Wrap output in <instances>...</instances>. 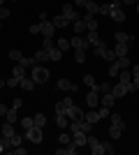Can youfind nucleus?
<instances>
[{
    "mask_svg": "<svg viewBox=\"0 0 139 155\" xmlns=\"http://www.w3.org/2000/svg\"><path fill=\"white\" fill-rule=\"evenodd\" d=\"M30 77H33V81H35L37 86H42V84H46V81H49V70H46V67H42V65H35L33 72H30Z\"/></svg>",
    "mask_w": 139,
    "mask_h": 155,
    "instance_id": "obj_1",
    "label": "nucleus"
},
{
    "mask_svg": "<svg viewBox=\"0 0 139 155\" xmlns=\"http://www.w3.org/2000/svg\"><path fill=\"white\" fill-rule=\"evenodd\" d=\"M109 16H111L116 23H123V21H125V12H123L121 0H114V2H111V12H109Z\"/></svg>",
    "mask_w": 139,
    "mask_h": 155,
    "instance_id": "obj_2",
    "label": "nucleus"
},
{
    "mask_svg": "<svg viewBox=\"0 0 139 155\" xmlns=\"http://www.w3.org/2000/svg\"><path fill=\"white\" fill-rule=\"evenodd\" d=\"M123 130H125V120L121 118V120H114L111 125H109V137L111 139H118L121 134H123Z\"/></svg>",
    "mask_w": 139,
    "mask_h": 155,
    "instance_id": "obj_3",
    "label": "nucleus"
},
{
    "mask_svg": "<svg viewBox=\"0 0 139 155\" xmlns=\"http://www.w3.org/2000/svg\"><path fill=\"white\" fill-rule=\"evenodd\" d=\"M86 146L91 148V153H93V155H102V153H104V143L98 141L95 137H88V139H86Z\"/></svg>",
    "mask_w": 139,
    "mask_h": 155,
    "instance_id": "obj_4",
    "label": "nucleus"
},
{
    "mask_svg": "<svg viewBox=\"0 0 139 155\" xmlns=\"http://www.w3.org/2000/svg\"><path fill=\"white\" fill-rule=\"evenodd\" d=\"M26 139L33 143H42V127H37V125H33V127L26 130Z\"/></svg>",
    "mask_w": 139,
    "mask_h": 155,
    "instance_id": "obj_5",
    "label": "nucleus"
},
{
    "mask_svg": "<svg viewBox=\"0 0 139 155\" xmlns=\"http://www.w3.org/2000/svg\"><path fill=\"white\" fill-rule=\"evenodd\" d=\"M65 116L70 118V120H84V116H86V111H81L79 107H77V104H72V107L67 109V114H65Z\"/></svg>",
    "mask_w": 139,
    "mask_h": 155,
    "instance_id": "obj_6",
    "label": "nucleus"
},
{
    "mask_svg": "<svg viewBox=\"0 0 139 155\" xmlns=\"http://www.w3.org/2000/svg\"><path fill=\"white\" fill-rule=\"evenodd\" d=\"M58 91H70V93H77L79 91V86L77 84H72V81H67V79H58Z\"/></svg>",
    "mask_w": 139,
    "mask_h": 155,
    "instance_id": "obj_7",
    "label": "nucleus"
},
{
    "mask_svg": "<svg viewBox=\"0 0 139 155\" xmlns=\"http://www.w3.org/2000/svg\"><path fill=\"white\" fill-rule=\"evenodd\" d=\"M70 44H72V49H88L91 42H88L86 37H79V35H77V37H70Z\"/></svg>",
    "mask_w": 139,
    "mask_h": 155,
    "instance_id": "obj_8",
    "label": "nucleus"
},
{
    "mask_svg": "<svg viewBox=\"0 0 139 155\" xmlns=\"http://www.w3.org/2000/svg\"><path fill=\"white\" fill-rule=\"evenodd\" d=\"M72 97H65V100H60V102H56V114H67V109L72 107Z\"/></svg>",
    "mask_w": 139,
    "mask_h": 155,
    "instance_id": "obj_9",
    "label": "nucleus"
},
{
    "mask_svg": "<svg viewBox=\"0 0 139 155\" xmlns=\"http://www.w3.org/2000/svg\"><path fill=\"white\" fill-rule=\"evenodd\" d=\"M111 93H114V97H116V100H121V97H125V95H127V86L118 81L116 86H111Z\"/></svg>",
    "mask_w": 139,
    "mask_h": 155,
    "instance_id": "obj_10",
    "label": "nucleus"
},
{
    "mask_svg": "<svg viewBox=\"0 0 139 155\" xmlns=\"http://www.w3.org/2000/svg\"><path fill=\"white\" fill-rule=\"evenodd\" d=\"M114 102H116V97H114V93H102V97H100V104L104 107V109H111Z\"/></svg>",
    "mask_w": 139,
    "mask_h": 155,
    "instance_id": "obj_11",
    "label": "nucleus"
},
{
    "mask_svg": "<svg viewBox=\"0 0 139 155\" xmlns=\"http://www.w3.org/2000/svg\"><path fill=\"white\" fill-rule=\"evenodd\" d=\"M86 139H88V134H86V132H81V130L72 132V141L77 143V148H79V146H86Z\"/></svg>",
    "mask_w": 139,
    "mask_h": 155,
    "instance_id": "obj_12",
    "label": "nucleus"
},
{
    "mask_svg": "<svg viewBox=\"0 0 139 155\" xmlns=\"http://www.w3.org/2000/svg\"><path fill=\"white\" fill-rule=\"evenodd\" d=\"M86 104L91 107V109H95V107L100 104V91H91L88 93L86 95Z\"/></svg>",
    "mask_w": 139,
    "mask_h": 155,
    "instance_id": "obj_13",
    "label": "nucleus"
},
{
    "mask_svg": "<svg viewBox=\"0 0 139 155\" xmlns=\"http://www.w3.org/2000/svg\"><path fill=\"white\" fill-rule=\"evenodd\" d=\"M40 26H42V35H44V37H53V30H56V26H53L49 19H46V21H40Z\"/></svg>",
    "mask_w": 139,
    "mask_h": 155,
    "instance_id": "obj_14",
    "label": "nucleus"
},
{
    "mask_svg": "<svg viewBox=\"0 0 139 155\" xmlns=\"http://www.w3.org/2000/svg\"><path fill=\"white\" fill-rule=\"evenodd\" d=\"M63 14H65V16H67V19H70V21H72V23H74V21H77V19H81L79 14H77V9H74L72 5H63Z\"/></svg>",
    "mask_w": 139,
    "mask_h": 155,
    "instance_id": "obj_15",
    "label": "nucleus"
},
{
    "mask_svg": "<svg viewBox=\"0 0 139 155\" xmlns=\"http://www.w3.org/2000/svg\"><path fill=\"white\" fill-rule=\"evenodd\" d=\"M23 77H26V67H23L21 63H16V65H14V72H12V79H16V81L21 84V79H23Z\"/></svg>",
    "mask_w": 139,
    "mask_h": 155,
    "instance_id": "obj_16",
    "label": "nucleus"
},
{
    "mask_svg": "<svg viewBox=\"0 0 139 155\" xmlns=\"http://www.w3.org/2000/svg\"><path fill=\"white\" fill-rule=\"evenodd\" d=\"M56 153H58V155H74V153H77V143L70 141V143H65V148H58Z\"/></svg>",
    "mask_w": 139,
    "mask_h": 155,
    "instance_id": "obj_17",
    "label": "nucleus"
},
{
    "mask_svg": "<svg viewBox=\"0 0 139 155\" xmlns=\"http://www.w3.org/2000/svg\"><path fill=\"white\" fill-rule=\"evenodd\" d=\"M114 37H116V44H132V35H125V32H116V35H114Z\"/></svg>",
    "mask_w": 139,
    "mask_h": 155,
    "instance_id": "obj_18",
    "label": "nucleus"
},
{
    "mask_svg": "<svg viewBox=\"0 0 139 155\" xmlns=\"http://www.w3.org/2000/svg\"><path fill=\"white\" fill-rule=\"evenodd\" d=\"M118 79H121V84H132V72H127V67H123V70L118 72Z\"/></svg>",
    "mask_w": 139,
    "mask_h": 155,
    "instance_id": "obj_19",
    "label": "nucleus"
},
{
    "mask_svg": "<svg viewBox=\"0 0 139 155\" xmlns=\"http://www.w3.org/2000/svg\"><path fill=\"white\" fill-rule=\"evenodd\" d=\"M127 51H130V44H116V49H114V53H116V58H125Z\"/></svg>",
    "mask_w": 139,
    "mask_h": 155,
    "instance_id": "obj_20",
    "label": "nucleus"
},
{
    "mask_svg": "<svg viewBox=\"0 0 139 155\" xmlns=\"http://www.w3.org/2000/svg\"><path fill=\"white\" fill-rule=\"evenodd\" d=\"M33 58H35V63H37V65H42V63H46V60H51V58H49V51H44V49H40V51L35 53Z\"/></svg>",
    "mask_w": 139,
    "mask_h": 155,
    "instance_id": "obj_21",
    "label": "nucleus"
},
{
    "mask_svg": "<svg viewBox=\"0 0 139 155\" xmlns=\"http://www.w3.org/2000/svg\"><path fill=\"white\" fill-rule=\"evenodd\" d=\"M21 88H23V91H33V88H35V86H37V84H35V81H33V77H23V79H21Z\"/></svg>",
    "mask_w": 139,
    "mask_h": 155,
    "instance_id": "obj_22",
    "label": "nucleus"
},
{
    "mask_svg": "<svg viewBox=\"0 0 139 155\" xmlns=\"http://www.w3.org/2000/svg\"><path fill=\"white\" fill-rule=\"evenodd\" d=\"M51 23H53V26H56V28H65L67 23H70V19H67L65 14H58V16H56V19H53Z\"/></svg>",
    "mask_w": 139,
    "mask_h": 155,
    "instance_id": "obj_23",
    "label": "nucleus"
},
{
    "mask_svg": "<svg viewBox=\"0 0 139 155\" xmlns=\"http://www.w3.org/2000/svg\"><path fill=\"white\" fill-rule=\"evenodd\" d=\"M84 84H86L88 88H91V91H100V84H98V81H95V79L91 77V74H84Z\"/></svg>",
    "mask_w": 139,
    "mask_h": 155,
    "instance_id": "obj_24",
    "label": "nucleus"
},
{
    "mask_svg": "<svg viewBox=\"0 0 139 155\" xmlns=\"http://www.w3.org/2000/svg\"><path fill=\"white\" fill-rule=\"evenodd\" d=\"M0 132H2V137H12V134H16L14 132V123H2V127H0Z\"/></svg>",
    "mask_w": 139,
    "mask_h": 155,
    "instance_id": "obj_25",
    "label": "nucleus"
},
{
    "mask_svg": "<svg viewBox=\"0 0 139 155\" xmlns=\"http://www.w3.org/2000/svg\"><path fill=\"white\" fill-rule=\"evenodd\" d=\"M72 26H74V32H77V35H81V32L86 30V19L81 16V19H77V21H74Z\"/></svg>",
    "mask_w": 139,
    "mask_h": 155,
    "instance_id": "obj_26",
    "label": "nucleus"
},
{
    "mask_svg": "<svg viewBox=\"0 0 139 155\" xmlns=\"http://www.w3.org/2000/svg\"><path fill=\"white\" fill-rule=\"evenodd\" d=\"M84 120H88V123H98V120H102L100 118V111H86V116H84Z\"/></svg>",
    "mask_w": 139,
    "mask_h": 155,
    "instance_id": "obj_27",
    "label": "nucleus"
},
{
    "mask_svg": "<svg viewBox=\"0 0 139 155\" xmlns=\"http://www.w3.org/2000/svg\"><path fill=\"white\" fill-rule=\"evenodd\" d=\"M56 125H58L60 130H67V125H70V123H67V116H65V114H56Z\"/></svg>",
    "mask_w": 139,
    "mask_h": 155,
    "instance_id": "obj_28",
    "label": "nucleus"
},
{
    "mask_svg": "<svg viewBox=\"0 0 139 155\" xmlns=\"http://www.w3.org/2000/svg\"><path fill=\"white\" fill-rule=\"evenodd\" d=\"M88 42H91L93 46H98V44H102V39H100L98 30H88Z\"/></svg>",
    "mask_w": 139,
    "mask_h": 155,
    "instance_id": "obj_29",
    "label": "nucleus"
},
{
    "mask_svg": "<svg viewBox=\"0 0 139 155\" xmlns=\"http://www.w3.org/2000/svg\"><path fill=\"white\" fill-rule=\"evenodd\" d=\"M86 14H98V2L95 0H86Z\"/></svg>",
    "mask_w": 139,
    "mask_h": 155,
    "instance_id": "obj_30",
    "label": "nucleus"
},
{
    "mask_svg": "<svg viewBox=\"0 0 139 155\" xmlns=\"http://www.w3.org/2000/svg\"><path fill=\"white\" fill-rule=\"evenodd\" d=\"M121 70H123V67H121V63H118V60H114L111 67H109V77H118Z\"/></svg>",
    "mask_w": 139,
    "mask_h": 155,
    "instance_id": "obj_31",
    "label": "nucleus"
},
{
    "mask_svg": "<svg viewBox=\"0 0 139 155\" xmlns=\"http://www.w3.org/2000/svg\"><path fill=\"white\" fill-rule=\"evenodd\" d=\"M49 58L51 60H60L63 58V51H60L58 46H53V49H49Z\"/></svg>",
    "mask_w": 139,
    "mask_h": 155,
    "instance_id": "obj_32",
    "label": "nucleus"
},
{
    "mask_svg": "<svg viewBox=\"0 0 139 155\" xmlns=\"http://www.w3.org/2000/svg\"><path fill=\"white\" fill-rule=\"evenodd\" d=\"M109 12H111V2H104V5H98V14H102V16H109Z\"/></svg>",
    "mask_w": 139,
    "mask_h": 155,
    "instance_id": "obj_33",
    "label": "nucleus"
},
{
    "mask_svg": "<svg viewBox=\"0 0 139 155\" xmlns=\"http://www.w3.org/2000/svg\"><path fill=\"white\" fill-rule=\"evenodd\" d=\"M33 120H35V125H37V127H44V125H46V116H44V114H35Z\"/></svg>",
    "mask_w": 139,
    "mask_h": 155,
    "instance_id": "obj_34",
    "label": "nucleus"
},
{
    "mask_svg": "<svg viewBox=\"0 0 139 155\" xmlns=\"http://www.w3.org/2000/svg\"><path fill=\"white\" fill-rule=\"evenodd\" d=\"M74 60H77V63H84V60H86V49H74Z\"/></svg>",
    "mask_w": 139,
    "mask_h": 155,
    "instance_id": "obj_35",
    "label": "nucleus"
},
{
    "mask_svg": "<svg viewBox=\"0 0 139 155\" xmlns=\"http://www.w3.org/2000/svg\"><path fill=\"white\" fill-rule=\"evenodd\" d=\"M56 46H58L60 51H67V49H70L72 44H70V39H67V37H60V39H58V44H56Z\"/></svg>",
    "mask_w": 139,
    "mask_h": 155,
    "instance_id": "obj_36",
    "label": "nucleus"
},
{
    "mask_svg": "<svg viewBox=\"0 0 139 155\" xmlns=\"http://www.w3.org/2000/svg\"><path fill=\"white\" fill-rule=\"evenodd\" d=\"M5 118H7V123H14V120H16V109H7Z\"/></svg>",
    "mask_w": 139,
    "mask_h": 155,
    "instance_id": "obj_37",
    "label": "nucleus"
},
{
    "mask_svg": "<svg viewBox=\"0 0 139 155\" xmlns=\"http://www.w3.org/2000/svg\"><path fill=\"white\" fill-rule=\"evenodd\" d=\"M9 58H12L14 63H19V60L23 58V53H21V51H16V49H12V51H9Z\"/></svg>",
    "mask_w": 139,
    "mask_h": 155,
    "instance_id": "obj_38",
    "label": "nucleus"
},
{
    "mask_svg": "<svg viewBox=\"0 0 139 155\" xmlns=\"http://www.w3.org/2000/svg\"><path fill=\"white\" fill-rule=\"evenodd\" d=\"M58 141L63 143V146H65V143H70V141H72V137L67 134V132H60V137H58Z\"/></svg>",
    "mask_w": 139,
    "mask_h": 155,
    "instance_id": "obj_39",
    "label": "nucleus"
},
{
    "mask_svg": "<svg viewBox=\"0 0 139 155\" xmlns=\"http://www.w3.org/2000/svg\"><path fill=\"white\" fill-rule=\"evenodd\" d=\"M42 49H44V51L53 49V39H51V37H44V42H42Z\"/></svg>",
    "mask_w": 139,
    "mask_h": 155,
    "instance_id": "obj_40",
    "label": "nucleus"
},
{
    "mask_svg": "<svg viewBox=\"0 0 139 155\" xmlns=\"http://www.w3.org/2000/svg\"><path fill=\"white\" fill-rule=\"evenodd\" d=\"M21 125H23V127H33V125H35V120H33V118H21Z\"/></svg>",
    "mask_w": 139,
    "mask_h": 155,
    "instance_id": "obj_41",
    "label": "nucleus"
},
{
    "mask_svg": "<svg viewBox=\"0 0 139 155\" xmlns=\"http://www.w3.org/2000/svg\"><path fill=\"white\" fill-rule=\"evenodd\" d=\"M100 93H111V84H109V81L100 84Z\"/></svg>",
    "mask_w": 139,
    "mask_h": 155,
    "instance_id": "obj_42",
    "label": "nucleus"
},
{
    "mask_svg": "<svg viewBox=\"0 0 139 155\" xmlns=\"http://www.w3.org/2000/svg\"><path fill=\"white\" fill-rule=\"evenodd\" d=\"M42 32V26L40 23H33V26H30V35H40Z\"/></svg>",
    "mask_w": 139,
    "mask_h": 155,
    "instance_id": "obj_43",
    "label": "nucleus"
},
{
    "mask_svg": "<svg viewBox=\"0 0 139 155\" xmlns=\"http://www.w3.org/2000/svg\"><path fill=\"white\" fill-rule=\"evenodd\" d=\"M9 139H12V146H21V134H12Z\"/></svg>",
    "mask_w": 139,
    "mask_h": 155,
    "instance_id": "obj_44",
    "label": "nucleus"
},
{
    "mask_svg": "<svg viewBox=\"0 0 139 155\" xmlns=\"http://www.w3.org/2000/svg\"><path fill=\"white\" fill-rule=\"evenodd\" d=\"M104 153H109V155H114V153H116V148H114L111 143H107V141H104Z\"/></svg>",
    "mask_w": 139,
    "mask_h": 155,
    "instance_id": "obj_45",
    "label": "nucleus"
},
{
    "mask_svg": "<svg viewBox=\"0 0 139 155\" xmlns=\"http://www.w3.org/2000/svg\"><path fill=\"white\" fill-rule=\"evenodd\" d=\"M116 60L121 63V67H130V58H127V56L125 58H116Z\"/></svg>",
    "mask_w": 139,
    "mask_h": 155,
    "instance_id": "obj_46",
    "label": "nucleus"
},
{
    "mask_svg": "<svg viewBox=\"0 0 139 155\" xmlns=\"http://www.w3.org/2000/svg\"><path fill=\"white\" fill-rule=\"evenodd\" d=\"M9 16V9L7 7H0V19H7Z\"/></svg>",
    "mask_w": 139,
    "mask_h": 155,
    "instance_id": "obj_47",
    "label": "nucleus"
},
{
    "mask_svg": "<svg viewBox=\"0 0 139 155\" xmlns=\"http://www.w3.org/2000/svg\"><path fill=\"white\" fill-rule=\"evenodd\" d=\"M21 104H23V100H21V97H16V100H14V104H12V109H21Z\"/></svg>",
    "mask_w": 139,
    "mask_h": 155,
    "instance_id": "obj_48",
    "label": "nucleus"
},
{
    "mask_svg": "<svg viewBox=\"0 0 139 155\" xmlns=\"http://www.w3.org/2000/svg\"><path fill=\"white\" fill-rule=\"evenodd\" d=\"M109 114H111V109H104V107L100 109V118H107V116H109Z\"/></svg>",
    "mask_w": 139,
    "mask_h": 155,
    "instance_id": "obj_49",
    "label": "nucleus"
},
{
    "mask_svg": "<svg viewBox=\"0 0 139 155\" xmlns=\"http://www.w3.org/2000/svg\"><path fill=\"white\" fill-rule=\"evenodd\" d=\"M132 79H139V65H132Z\"/></svg>",
    "mask_w": 139,
    "mask_h": 155,
    "instance_id": "obj_50",
    "label": "nucleus"
},
{
    "mask_svg": "<svg viewBox=\"0 0 139 155\" xmlns=\"http://www.w3.org/2000/svg\"><path fill=\"white\" fill-rule=\"evenodd\" d=\"M14 153H16V155H26V148H21V146H14Z\"/></svg>",
    "mask_w": 139,
    "mask_h": 155,
    "instance_id": "obj_51",
    "label": "nucleus"
},
{
    "mask_svg": "<svg viewBox=\"0 0 139 155\" xmlns=\"http://www.w3.org/2000/svg\"><path fill=\"white\" fill-rule=\"evenodd\" d=\"M5 114H7V107H5V104H0V118L5 116Z\"/></svg>",
    "mask_w": 139,
    "mask_h": 155,
    "instance_id": "obj_52",
    "label": "nucleus"
},
{
    "mask_svg": "<svg viewBox=\"0 0 139 155\" xmlns=\"http://www.w3.org/2000/svg\"><path fill=\"white\" fill-rule=\"evenodd\" d=\"M137 0H121V5H134Z\"/></svg>",
    "mask_w": 139,
    "mask_h": 155,
    "instance_id": "obj_53",
    "label": "nucleus"
},
{
    "mask_svg": "<svg viewBox=\"0 0 139 155\" xmlns=\"http://www.w3.org/2000/svg\"><path fill=\"white\" fill-rule=\"evenodd\" d=\"M74 5H77V7H84V5H86V0H74Z\"/></svg>",
    "mask_w": 139,
    "mask_h": 155,
    "instance_id": "obj_54",
    "label": "nucleus"
},
{
    "mask_svg": "<svg viewBox=\"0 0 139 155\" xmlns=\"http://www.w3.org/2000/svg\"><path fill=\"white\" fill-rule=\"evenodd\" d=\"M7 86V79H0V88H5Z\"/></svg>",
    "mask_w": 139,
    "mask_h": 155,
    "instance_id": "obj_55",
    "label": "nucleus"
},
{
    "mask_svg": "<svg viewBox=\"0 0 139 155\" xmlns=\"http://www.w3.org/2000/svg\"><path fill=\"white\" fill-rule=\"evenodd\" d=\"M0 7H5V0H0Z\"/></svg>",
    "mask_w": 139,
    "mask_h": 155,
    "instance_id": "obj_56",
    "label": "nucleus"
},
{
    "mask_svg": "<svg viewBox=\"0 0 139 155\" xmlns=\"http://www.w3.org/2000/svg\"><path fill=\"white\" fill-rule=\"evenodd\" d=\"M137 14H139V0H137Z\"/></svg>",
    "mask_w": 139,
    "mask_h": 155,
    "instance_id": "obj_57",
    "label": "nucleus"
},
{
    "mask_svg": "<svg viewBox=\"0 0 139 155\" xmlns=\"http://www.w3.org/2000/svg\"><path fill=\"white\" fill-rule=\"evenodd\" d=\"M0 30H2V23H0Z\"/></svg>",
    "mask_w": 139,
    "mask_h": 155,
    "instance_id": "obj_58",
    "label": "nucleus"
},
{
    "mask_svg": "<svg viewBox=\"0 0 139 155\" xmlns=\"http://www.w3.org/2000/svg\"><path fill=\"white\" fill-rule=\"evenodd\" d=\"M12 2H16V0H12Z\"/></svg>",
    "mask_w": 139,
    "mask_h": 155,
    "instance_id": "obj_59",
    "label": "nucleus"
},
{
    "mask_svg": "<svg viewBox=\"0 0 139 155\" xmlns=\"http://www.w3.org/2000/svg\"><path fill=\"white\" fill-rule=\"evenodd\" d=\"M0 127H2V123H0Z\"/></svg>",
    "mask_w": 139,
    "mask_h": 155,
    "instance_id": "obj_60",
    "label": "nucleus"
}]
</instances>
